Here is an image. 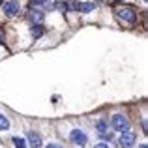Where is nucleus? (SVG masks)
<instances>
[{
  "mask_svg": "<svg viewBox=\"0 0 148 148\" xmlns=\"http://www.w3.org/2000/svg\"><path fill=\"white\" fill-rule=\"evenodd\" d=\"M116 17L122 23H126V25H133L137 21V11L131 6H120V8H116Z\"/></svg>",
  "mask_w": 148,
  "mask_h": 148,
  "instance_id": "1",
  "label": "nucleus"
},
{
  "mask_svg": "<svg viewBox=\"0 0 148 148\" xmlns=\"http://www.w3.org/2000/svg\"><path fill=\"white\" fill-rule=\"evenodd\" d=\"M111 126L114 127V130H118V131H122V133H124V131L130 130V120H127L124 114H114L111 118Z\"/></svg>",
  "mask_w": 148,
  "mask_h": 148,
  "instance_id": "2",
  "label": "nucleus"
},
{
  "mask_svg": "<svg viewBox=\"0 0 148 148\" xmlns=\"http://www.w3.org/2000/svg\"><path fill=\"white\" fill-rule=\"evenodd\" d=\"M19 8H21L19 0H8V2H4L2 11L8 15V17H13V15H17V13H19Z\"/></svg>",
  "mask_w": 148,
  "mask_h": 148,
  "instance_id": "3",
  "label": "nucleus"
},
{
  "mask_svg": "<svg viewBox=\"0 0 148 148\" xmlns=\"http://www.w3.org/2000/svg\"><path fill=\"white\" fill-rule=\"evenodd\" d=\"M135 141H137V135H135L133 131L127 130V131H124L122 137H120V146L122 148H133Z\"/></svg>",
  "mask_w": 148,
  "mask_h": 148,
  "instance_id": "4",
  "label": "nucleus"
},
{
  "mask_svg": "<svg viewBox=\"0 0 148 148\" xmlns=\"http://www.w3.org/2000/svg\"><path fill=\"white\" fill-rule=\"evenodd\" d=\"M69 141L73 143V145H79V146H84L86 145V135H84L83 130H73L71 133H69Z\"/></svg>",
  "mask_w": 148,
  "mask_h": 148,
  "instance_id": "5",
  "label": "nucleus"
},
{
  "mask_svg": "<svg viewBox=\"0 0 148 148\" xmlns=\"http://www.w3.org/2000/svg\"><path fill=\"white\" fill-rule=\"evenodd\" d=\"M26 139H28V143H30L32 148H40L41 146V137H40V133H36V131H28Z\"/></svg>",
  "mask_w": 148,
  "mask_h": 148,
  "instance_id": "6",
  "label": "nucleus"
},
{
  "mask_svg": "<svg viewBox=\"0 0 148 148\" xmlns=\"http://www.w3.org/2000/svg\"><path fill=\"white\" fill-rule=\"evenodd\" d=\"M28 19L34 23V25H41V21H43V13H41L40 10H30L28 11Z\"/></svg>",
  "mask_w": 148,
  "mask_h": 148,
  "instance_id": "7",
  "label": "nucleus"
},
{
  "mask_svg": "<svg viewBox=\"0 0 148 148\" xmlns=\"http://www.w3.org/2000/svg\"><path fill=\"white\" fill-rule=\"evenodd\" d=\"M94 8H96L94 2H81V4H75V10H79V11H92Z\"/></svg>",
  "mask_w": 148,
  "mask_h": 148,
  "instance_id": "8",
  "label": "nucleus"
},
{
  "mask_svg": "<svg viewBox=\"0 0 148 148\" xmlns=\"http://www.w3.org/2000/svg\"><path fill=\"white\" fill-rule=\"evenodd\" d=\"M8 127H10V120H8V116L0 114V131L8 130Z\"/></svg>",
  "mask_w": 148,
  "mask_h": 148,
  "instance_id": "9",
  "label": "nucleus"
},
{
  "mask_svg": "<svg viewBox=\"0 0 148 148\" xmlns=\"http://www.w3.org/2000/svg\"><path fill=\"white\" fill-rule=\"evenodd\" d=\"M13 145H15V148H26L25 139H21V137H13Z\"/></svg>",
  "mask_w": 148,
  "mask_h": 148,
  "instance_id": "10",
  "label": "nucleus"
},
{
  "mask_svg": "<svg viewBox=\"0 0 148 148\" xmlns=\"http://www.w3.org/2000/svg\"><path fill=\"white\" fill-rule=\"evenodd\" d=\"M41 34H43V26H41V25H36V26L32 28V36H34V38H40Z\"/></svg>",
  "mask_w": 148,
  "mask_h": 148,
  "instance_id": "11",
  "label": "nucleus"
},
{
  "mask_svg": "<svg viewBox=\"0 0 148 148\" xmlns=\"http://www.w3.org/2000/svg\"><path fill=\"white\" fill-rule=\"evenodd\" d=\"M47 4V0H30V6H43Z\"/></svg>",
  "mask_w": 148,
  "mask_h": 148,
  "instance_id": "12",
  "label": "nucleus"
},
{
  "mask_svg": "<svg viewBox=\"0 0 148 148\" xmlns=\"http://www.w3.org/2000/svg\"><path fill=\"white\" fill-rule=\"evenodd\" d=\"M58 8H60V10H68V4H64V2H60V4H58Z\"/></svg>",
  "mask_w": 148,
  "mask_h": 148,
  "instance_id": "13",
  "label": "nucleus"
},
{
  "mask_svg": "<svg viewBox=\"0 0 148 148\" xmlns=\"http://www.w3.org/2000/svg\"><path fill=\"white\" fill-rule=\"evenodd\" d=\"M47 148H62V146H60V145H54V143H49Z\"/></svg>",
  "mask_w": 148,
  "mask_h": 148,
  "instance_id": "14",
  "label": "nucleus"
},
{
  "mask_svg": "<svg viewBox=\"0 0 148 148\" xmlns=\"http://www.w3.org/2000/svg\"><path fill=\"white\" fill-rule=\"evenodd\" d=\"M94 148H109V145H105V143H99V145H96Z\"/></svg>",
  "mask_w": 148,
  "mask_h": 148,
  "instance_id": "15",
  "label": "nucleus"
},
{
  "mask_svg": "<svg viewBox=\"0 0 148 148\" xmlns=\"http://www.w3.org/2000/svg\"><path fill=\"white\" fill-rule=\"evenodd\" d=\"M0 43H4V30L0 28Z\"/></svg>",
  "mask_w": 148,
  "mask_h": 148,
  "instance_id": "16",
  "label": "nucleus"
},
{
  "mask_svg": "<svg viewBox=\"0 0 148 148\" xmlns=\"http://www.w3.org/2000/svg\"><path fill=\"white\" fill-rule=\"evenodd\" d=\"M139 148H148V146H146V145H141V146H139Z\"/></svg>",
  "mask_w": 148,
  "mask_h": 148,
  "instance_id": "17",
  "label": "nucleus"
}]
</instances>
